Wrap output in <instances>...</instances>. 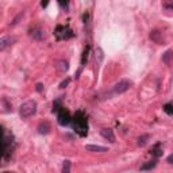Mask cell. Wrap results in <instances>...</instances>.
<instances>
[{
  "instance_id": "10",
  "label": "cell",
  "mask_w": 173,
  "mask_h": 173,
  "mask_svg": "<svg viewBox=\"0 0 173 173\" xmlns=\"http://www.w3.org/2000/svg\"><path fill=\"white\" fill-rule=\"evenodd\" d=\"M172 50H166L165 52V54L162 56V62H165L166 65H170L172 64Z\"/></svg>"
},
{
  "instance_id": "3",
  "label": "cell",
  "mask_w": 173,
  "mask_h": 173,
  "mask_svg": "<svg viewBox=\"0 0 173 173\" xmlns=\"http://www.w3.org/2000/svg\"><path fill=\"white\" fill-rule=\"evenodd\" d=\"M75 127H76V130L80 133V135H85L87 129H88L87 119L85 118H75Z\"/></svg>"
},
{
  "instance_id": "1",
  "label": "cell",
  "mask_w": 173,
  "mask_h": 173,
  "mask_svg": "<svg viewBox=\"0 0 173 173\" xmlns=\"http://www.w3.org/2000/svg\"><path fill=\"white\" fill-rule=\"evenodd\" d=\"M35 112H37V103H35L34 100H29V102L23 103L19 107V115L23 118V119L33 116Z\"/></svg>"
},
{
  "instance_id": "11",
  "label": "cell",
  "mask_w": 173,
  "mask_h": 173,
  "mask_svg": "<svg viewBox=\"0 0 173 173\" xmlns=\"http://www.w3.org/2000/svg\"><path fill=\"white\" fill-rule=\"evenodd\" d=\"M156 165H157V161L156 160L149 161V162L143 164V165L141 166V170H150V169H153V168H156Z\"/></svg>"
},
{
  "instance_id": "19",
  "label": "cell",
  "mask_w": 173,
  "mask_h": 173,
  "mask_svg": "<svg viewBox=\"0 0 173 173\" xmlns=\"http://www.w3.org/2000/svg\"><path fill=\"white\" fill-rule=\"evenodd\" d=\"M70 83V80L69 79H66L65 81H62V83H61V85H60V88H65V87L68 85V84H69Z\"/></svg>"
},
{
  "instance_id": "5",
  "label": "cell",
  "mask_w": 173,
  "mask_h": 173,
  "mask_svg": "<svg viewBox=\"0 0 173 173\" xmlns=\"http://www.w3.org/2000/svg\"><path fill=\"white\" fill-rule=\"evenodd\" d=\"M100 135L103 137V138H106L107 141H110V142L112 143V142H115V135H114V131L111 130V129H102L100 130Z\"/></svg>"
},
{
  "instance_id": "13",
  "label": "cell",
  "mask_w": 173,
  "mask_h": 173,
  "mask_svg": "<svg viewBox=\"0 0 173 173\" xmlns=\"http://www.w3.org/2000/svg\"><path fill=\"white\" fill-rule=\"evenodd\" d=\"M57 68H58V70H61V72H66L68 69H69V64H68V61H60L58 62V65H57Z\"/></svg>"
},
{
  "instance_id": "2",
  "label": "cell",
  "mask_w": 173,
  "mask_h": 173,
  "mask_svg": "<svg viewBox=\"0 0 173 173\" xmlns=\"http://www.w3.org/2000/svg\"><path fill=\"white\" fill-rule=\"evenodd\" d=\"M131 85H133V83H131L130 80H122L119 81V83H116L115 85L112 87L111 92L107 93V96H112V95H120V93H125L126 91H129L131 88Z\"/></svg>"
},
{
  "instance_id": "15",
  "label": "cell",
  "mask_w": 173,
  "mask_h": 173,
  "mask_svg": "<svg viewBox=\"0 0 173 173\" xmlns=\"http://www.w3.org/2000/svg\"><path fill=\"white\" fill-rule=\"evenodd\" d=\"M70 170V161H64V166H62V172L64 173H68Z\"/></svg>"
},
{
  "instance_id": "17",
  "label": "cell",
  "mask_w": 173,
  "mask_h": 173,
  "mask_svg": "<svg viewBox=\"0 0 173 173\" xmlns=\"http://www.w3.org/2000/svg\"><path fill=\"white\" fill-rule=\"evenodd\" d=\"M164 111H165L168 115H172L173 114V110H172V104L170 103H168V104H165V106H164Z\"/></svg>"
},
{
  "instance_id": "20",
  "label": "cell",
  "mask_w": 173,
  "mask_h": 173,
  "mask_svg": "<svg viewBox=\"0 0 173 173\" xmlns=\"http://www.w3.org/2000/svg\"><path fill=\"white\" fill-rule=\"evenodd\" d=\"M42 89H43V85L42 84H37V91H38V92H42Z\"/></svg>"
},
{
  "instance_id": "14",
  "label": "cell",
  "mask_w": 173,
  "mask_h": 173,
  "mask_svg": "<svg viewBox=\"0 0 173 173\" xmlns=\"http://www.w3.org/2000/svg\"><path fill=\"white\" fill-rule=\"evenodd\" d=\"M149 138H150L149 135H142V137H139V138H138V146H141V148L145 146V145L148 143V139H149Z\"/></svg>"
},
{
  "instance_id": "4",
  "label": "cell",
  "mask_w": 173,
  "mask_h": 173,
  "mask_svg": "<svg viewBox=\"0 0 173 173\" xmlns=\"http://www.w3.org/2000/svg\"><path fill=\"white\" fill-rule=\"evenodd\" d=\"M58 123L62 125V126H66L70 123V115L69 112L65 111V110H61L60 114H58Z\"/></svg>"
},
{
  "instance_id": "8",
  "label": "cell",
  "mask_w": 173,
  "mask_h": 173,
  "mask_svg": "<svg viewBox=\"0 0 173 173\" xmlns=\"http://www.w3.org/2000/svg\"><path fill=\"white\" fill-rule=\"evenodd\" d=\"M85 149L88 150V152H93V153H104V152H107V148H104V146H96V145H87Z\"/></svg>"
},
{
  "instance_id": "16",
  "label": "cell",
  "mask_w": 173,
  "mask_h": 173,
  "mask_svg": "<svg viewBox=\"0 0 173 173\" xmlns=\"http://www.w3.org/2000/svg\"><path fill=\"white\" fill-rule=\"evenodd\" d=\"M88 53H89V47H85V50H84V53H83V58H81V64H85V61L88 60Z\"/></svg>"
},
{
  "instance_id": "18",
  "label": "cell",
  "mask_w": 173,
  "mask_h": 173,
  "mask_svg": "<svg viewBox=\"0 0 173 173\" xmlns=\"http://www.w3.org/2000/svg\"><path fill=\"white\" fill-rule=\"evenodd\" d=\"M58 3H60V6H61V7L68 8V0H58Z\"/></svg>"
},
{
  "instance_id": "21",
  "label": "cell",
  "mask_w": 173,
  "mask_h": 173,
  "mask_svg": "<svg viewBox=\"0 0 173 173\" xmlns=\"http://www.w3.org/2000/svg\"><path fill=\"white\" fill-rule=\"evenodd\" d=\"M172 161H173V154H170V156L168 157V164H173Z\"/></svg>"
},
{
  "instance_id": "12",
  "label": "cell",
  "mask_w": 173,
  "mask_h": 173,
  "mask_svg": "<svg viewBox=\"0 0 173 173\" xmlns=\"http://www.w3.org/2000/svg\"><path fill=\"white\" fill-rule=\"evenodd\" d=\"M31 35L35 38V39H42L43 38V31L41 29H34L31 31Z\"/></svg>"
},
{
  "instance_id": "9",
  "label": "cell",
  "mask_w": 173,
  "mask_h": 173,
  "mask_svg": "<svg viewBox=\"0 0 173 173\" xmlns=\"http://www.w3.org/2000/svg\"><path fill=\"white\" fill-rule=\"evenodd\" d=\"M50 131V125L47 123V122H43V123H41L38 126V133L39 134H49Z\"/></svg>"
},
{
  "instance_id": "6",
  "label": "cell",
  "mask_w": 173,
  "mask_h": 173,
  "mask_svg": "<svg viewBox=\"0 0 173 173\" xmlns=\"http://www.w3.org/2000/svg\"><path fill=\"white\" fill-rule=\"evenodd\" d=\"M150 38H152V41H154L156 43H164V37H162V33L158 30H154L150 33Z\"/></svg>"
},
{
  "instance_id": "7",
  "label": "cell",
  "mask_w": 173,
  "mask_h": 173,
  "mask_svg": "<svg viewBox=\"0 0 173 173\" xmlns=\"http://www.w3.org/2000/svg\"><path fill=\"white\" fill-rule=\"evenodd\" d=\"M11 42H12V38H11V37H8V35H6V37H2V38H0V52L6 50V49L11 45Z\"/></svg>"
}]
</instances>
